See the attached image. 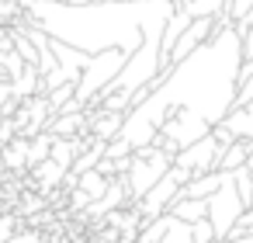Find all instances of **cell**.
<instances>
[{
  "label": "cell",
  "instance_id": "6da1fadb",
  "mask_svg": "<svg viewBox=\"0 0 253 243\" xmlns=\"http://www.w3.org/2000/svg\"><path fill=\"white\" fill-rule=\"evenodd\" d=\"M243 66V35L229 11L215 14L211 39L153 80L149 101L125 111L122 139L132 149L156 146L170 156L205 139L236 108Z\"/></svg>",
  "mask_w": 253,
  "mask_h": 243
},
{
  "label": "cell",
  "instance_id": "7a4b0ae2",
  "mask_svg": "<svg viewBox=\"0 0 253 243\" xmlns=\"http://www.w3.org/2000/svg\"><path fill=\"white\" fill-rule=\"evenodd\" d=\"M21 7L59 42L84 49L87 56L125 49L135 56L149 32H167L177 14V0H104V4H52V0H21Z\"/></svg>",
  "mask_w": 253,
  "mask_h": 243
},
{
  "label": "cell",
  "instance_id": "3957f363",
  "mask_svg": "<svg viewBox=\"0 0 253 243\" xmlns=\"http://www.w3.org/2000/svg\"><path fill=\"white\" fill-rule=\"evenodd\" d=\"M170 170H173V156H170V153H163V149H156V146L135 149V153H132V167H128V174H125L132 205L142 201V198H146Z\"/></svg>",
  "mask_w": 253,
  "mask_h": 243
},
{
  "label": "cell",
  "instance_id": "277c9868",
  "mask_svg": "<svg viewBox=\"0 0 253 243\" xmlns=\"http://www.w3.org/2000/svg\"><path fill=\"white\" fill-rule=\"evenodd\" d=\"M125 63H128V52H125V49H108V52L90 56V66L84 70V77H80V84H77V104L87 111V104L125 70Z\"/></svg>",
  "mask_w": 253,
  "mask_h": 243
},
{
  "label": "cell",
  "instance_id": "5b68a950",
  "mask_svg": "<svg viewBox=\"0 0 253 243\" xmlns=\"http://www.w3.org/2000/svg\"><path fill=\"white\" fill-rule=\"evenodd\" d=\"M243 212H246V201L236 188V174H225V184L208 198V222L215 226V240H229Z\"/></svg>",
  "mask_w": 253,
  "mask_h": 243
},
{
  "label": "cell",
  "instance_id": "8992f818",
  "mask_svg": "<svg viewBox=\"0 0 253 243\" xmlns=\"http://www.w3.org/2000/svg\"><path fill=\"white\" fill-rule=\"evenodd\" d=\"M222 153H225V146L215 139V132H208V136H205V139H198L194 146L180 149V153L173 156V163H177L180 170H187V174H191V181H194V177H205V174L218 170Z\"/></svg>",
  "mask_w": 253,
  "mask_h": 243
},
{
  "label": "cell",
  "instance_id": "52a82bcc",
  "mask_svg": "<svg viewBox=\"0 0 253 243\" xmlns=\"http://www.w3.org/2000/svg\"><path fill=\"white\" fill-rule=\"evenodd\" d=\"M52 52H56L59 66L66 70V77H70L73 84H80L84 70L90 66V56H87L84 49H77V46H66V42H59V39H52Z\"/></svg>",
  "mask_w": 253,
  "mask_h": 243
},
{
  "label": "cell",
  "instance_id": "ba28073f",
  "mask_svg": "<svg viewBox=\"0 0 253 243\" xmlns=\"http://www.w3.org/2000/svg\"><path fill=\"white\" fill-rule=\"evenodd\" d=\"M122 125H125V111H104V108H101V115L90 118V132H94L97 139H104V143L118 139V136H122Z\"/></svg>",
  "mask_w": 253,
  "mask_h": 243
},
{
  "label": "cell",
  "instance_id": "9c48e42d",
  "mask_svg": "<svg viewBox=\"0 0 253 243\" xmlns=\"http://www.w3.org/2000/svg\"><path fill=\"white\" fill-rule=\"evenodd\" d=\"M222 184H225V170H211V174L194 177L191 184H184L180 188V198H211Z\"/></svg>",
  "mask_w": 253,
  "mask_h": 243
},
{
  "label": "cell",
  "instance_id": "30bf717a",
  "mask_svg": "<svg viewBox=\"0 0 253 243\" xmlns=\"http://www.w3.org/2000/svg\"><path fill=\"white\" fill-rule=\"evenodd\" d=\"M170 215H177L180 222H201V219H208V198H173V205H170Z\"/></svg>",
  "mask_w": 253,
  "mask_h": 243
},
{
  "label": "cell",
  "instance_id": "8fae6325",
  "mask_svg": "<svg viewBox=\"0 0 253 243\" xmlns=\"http://www.w3.org/2000/svg\"><path fill=\"white\" fill-rule=\"evenodd\" d=\"M250 153H253V139H236L225 153H222V160H218V170H225V174H232V170H239V167H246V160H250Z\"/></svg>",
  "mask_w": 253,
  "mask_h": 243
},
{
  "label": "cell",
  "instance_id": "7c38bea8",
  "mask_svg": "<svg viewBox=\"0 0 253 243\" xmlns=\"http://www.w3.org/2000/svg\"><path fill=\"white\" fill-rule=\"evenodd\" d=\"M222 125H225L236 139H253V111H250V108H232Z\"/></svg>",
  "mask_w": 253,
  "mask_h": 243
},
{
  "label": "cell",
  "instance_id": "4fadbf2b",
  "mask_svg": "<svg viewBox=\"0 0 253 243\" xmlns=\"http://www.w3.org/2000/svg\"><path fill=\"white\" fill-rule=\"evenodd\" d=\"M52 146H56V136H52V132H39V136L32 139V146H28V167L35 170L39 163H45V160L52 156Z\"/></svg>",
  "mask_w": 253,
  "mask_h": 243
},
{
  "label": "cell",
  "instance_id": "5bb4252c",
  "mask_svg": "<svg viewBox=\"0 0 253 243\" xmlns=\"http://www.w3.org/2000/svg\"><path fill=\"white\" fill-rule=\"evenodd\" d=\"M80 188H84V191H87V194L97 201V198H104V194H108V188H111V177H104V174L94 167V170L80 174Z\"/></svg>",
  "mask_w": 253,
  "mask_h": 243
},
{
  "label": "cell",
  "instance_id": "9a60e30c",
  "mask_svg": "<svg viewBox=\"0 0 253 243\" xmlns=\"http://www.w3.org/2000/svg\"><path fill=\"white\" fill-rule=\"evenodd\" d=\"M225 7H229V0H191L184 11L191 18H211V14H222Z\"/></svg>",
  "mask_w": 253,
  "mask_h": 243
},
{
  "label": "cell",
  "instance_id": "2e32d148",
  "mask_svg": "<svg viewBox=\"0 0 253 243\" xmlns=\"http://www.w3.org/2000/svg\"><path fill=\"white\" fill-rule=\"evenodd\" d=\"M32 174H35V177H39L42 184H59V181H63V177L70 174V170H66L63 163H56V160L49 156V160H45V163H39V167H35Z\"/></svg>",
  "mask_w": 253,
  "mask_h": 243
},
{
  "label": "cell",
  "instance_id": "e0dca14e",
  "mask_svg": "<svg viewBox=\"0 0 253 243\" xmlns=\"http://www.w3.org/2000/svg\"><path fill=\"white\" fill-rule=\"evenodd\" d=\"M160 243H194V226L191 222H180L173 215V222H170V229H167V236Z\"/></svg>",
  "mask_w": 253,
  "mask_h": 243
},
{
  "label": "cell",
  "instance_id": "ac0fdd59",
  "mask_svg": "<svg viewBox=\"0 0 253 243\" xmlns=\"http://www.w3.org/2000/svg\"><path fill=\"white\" fill-rule=\"evenodd\" d=\"M45 97H49L52 111L59 115V108H63V104H70V101L77 97V84H63V87H56V91H52V94H45Z\"/></svg>",
  "mask_w": 253,
  "mask_h": 243
},
{
  "label": "cell",
  "instance_id": "d6986e66",
  "mask_svg": "<svg viewBox=\"0 0 253 243\" xmlns=\"http://www.w3.org/2000/svg\"><path fill=\"white\" fill-rule=\"evenodd\" d=\"M18 233L21 229H18V219L14 215H0V243H11Z\"/></svg>",
  "mask_w": 253,
  "mask_h": 243
},
{
  "label": "cell",
  "instance_id": "ffe728a7",
  "mask_svg": "<svg viewBox=\"0 0 253 243\" xmlns=\"http://www.w3.org/2000/svg\"><path fill=\"white\" fill-rule=\"evenodd\" d=\"M194 243H215V226L208 219L194 222Z\"/></svg>",
  "mask_w": 253,
  "mask_h": 243
},
{
  "label": "cell",
  "instance_id": "44dd1931",
  "mask_svg": "<svg viewBox=\"0 0 253 243\" xmlns=\"http://www.w3.org/2000/svg\"><path fill=\"white\" fill-rule=\"evenodd\" d=\"M229 14H232V21H239V18H246L250 11H253V0H229V7H225Z\"/></svg>",
  "mask_w": 253,
  "mask_h": 243
},
{
  "label": "cell",
  "instance_id": "7402d4cb",
  "mask_svg": "<svg viewBox=\"0 0 253 243\" xmlns=\"http://www.w3.org/2000/svg\"><path fill=\"white\" fill-rule=\"evenodd\" d=\"M250 104H253V77L239 84V94H236V108H250Z\"/></svg>",
  "mask_w": 253,
  "mask_h": 243
},
{
  "label": "cell",
  "instance_id": "603a6c76",
  "mask_svg": "<svg viewBox=\"0 0 253 243\" xmlns=\"http://www.w3.org/2000/svg\"><path fill=\"white\" fill-rule=\"evenodd\" d=\"M11 243H45V240H42V236H39L35 229H25V233H18V236H14Z\"/></svg>",
  "mask_w": 253,
  "mask_h": 243
},
{
  "label": "cell",
  "instance_id": "cb8c5ba5",
  "mask_svg": "<svg viewBox=\"0 0 253 243\" xmlns=\"http://www.w3.org/2000/svg\"><path fill=\"white\" fill-rule=\"evenodd\" d=\"M253 77V59H243V66H239V84H246Z\"/></svg>",
  "mask_w": 253,
  "mask_h": 243
},
{
  "label": "cell",
  "instance_id": "d4e9b609",
  "mask_svg": "<svg viewBox=\"0 0 253 243\" xmlns=\"http://www.w3.org/2000/svg\"><path fill=\"white\" fill-rule=\"evenodd\" d=\"M243 59H253V28H250L246 39H243Z\"/></svg>",
  "mask_w": 253,
  "mask_h": 243
},
{
  "label": "cell",
  "instance_id": "484cf974",
  "mask_svg": "<svg viewBox=\"0 0 253 243\" xmlns=\"http://www.w3.org/2000/svg\"><path fill=\"white\" fill-rule=\"evenodd\" d=\"M232 243H253V233H243V236H236Z\"/></svg>",
  "mask_w": 253,
  "mask_h": 243
},
{
  "label": "cell",
  "instance_id": "4316f807",
  "mask_svg": "<svg viewBox=\"0 0 253 243\" xmlns=\"http://www.w3.org/2000/svg\"><path fill=\"white\" fill-rule=\"evenodd\" d=\"M66 4H104V0H66Z\"/></svg>",
  "mask_w": 253,
  "mask_h": 243
},
{
  "label": "cell",
  "instance_id": "83f0119b",
  "mask_svg": "<svg viewBox=\"0 0 253 243\" xmlns=\"http://www.w3.org/2000/svg\"><path fill=\"white\" fill-rule=\"evenodd\" d=\"M177 4H180V7H187V4H191V0H177Z\"/></svg>",
  "mask_w": 253,
  "mask_h": 243
},
{
  "label": "cell",
  "instance_id": "f1b7e54d",
  "mask_svg": "<svg viewBox=\"0 0 253 243\" xmlns=\"http://www.w3.org/2000/svg\"><path fill=\"white\" fill-rule=\"evenodd\" d=\"M215 243H232V240H215Z\"/></svg>",
  "mask_w": 253,
  "mask_h": 243
},
{
  "label": "cell",
  "instance_id": "f546056e",
  "mask_svg": "<svg viewBox=\"0 0 253 243\" xmlns=\"http://www.w3.org/2000/svg\"><path fill=\"white\" fill-rule=\"evenodd\" d=\"M52 4H66V0H52Z\"/></svg>",
  "mask_w": 253,
  "mask_h": 243
},
{
  "label": "cell",
  "instance_id": "4dcf8cb0",
  "mask_svg": "<svg viewBox=\"0 0 253 243\" xmlns=\"http://www.w3.org/2000/svg\"><path fill=\"white\" fill-rule=\"evenodd\" d=\"M250 111H253V104H250Z\"/></svg>",
  "mask_w": 253,
  "mask_h": 243
}]
</instances>
